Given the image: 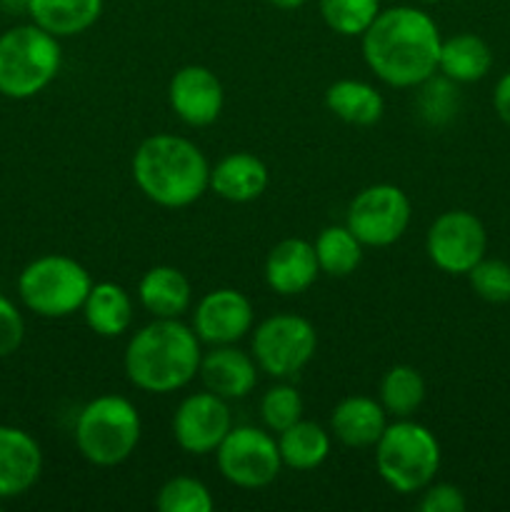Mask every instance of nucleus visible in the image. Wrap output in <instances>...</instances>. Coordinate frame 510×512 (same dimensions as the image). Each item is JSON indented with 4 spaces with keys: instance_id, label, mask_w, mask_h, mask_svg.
I'll return each instance as SVG.
<instances>
[{
    "instance_id": "f257e3e1",
    "label": "nucleus",
    "mask_w": 510,
    "mask_h": 512,
    "mask_svg": "<svg viewBox=\"0 0 510 512\" xmlns=\"http://www.w3.org/2000/svg\"><path fill=\"white\" fill-rule=\"evenodd\" d=\"M438 23L415 5H395L375 15L360 35L368 68L393 88H418L438 73Z\"/></svg>"
},
{
    "instance_id": "1a4fd4ad",
    "label": "nucleus",
    "mask_w": 510,
    "mask_h": 512,
    "mask_svg": "<svg viewBox=\"0 0 510 512\" xmlns=\"http://www.w3.org/2000/svg\"><path fill=\"white\" fill-rule=\"evenodd\" d=\"M218 470L230 485L243 490L268 488L283 468L278 440L268 430L253 425L230 428L223 443L215 450Z\"/></svg>"
},
{
    "instance_id": "2f4dec72",
    "label": "nucleus",
    "mask_w": 510,
    "mask_h": 512,
    "mask_svg": "<svg viewBox=\"0 0 510 512\" xmlns=\"http://www.w3.org/2000/svg\"><path fill=\"white\" fill-rule=\"evenodd\" d=\"M425 93L420 98V110H423L425 120L433 125H443L458 113V90H455L453 80L430 78L425 80Z\"/></svg>"
},
{
    "instance_id": "e433bc0d",
    "label": "nucleus",
    "mask_w": 510,
    "mask_h": 512,
    "mask_svg": "<svg viewBox=\"0 0 510 512\" xmlns=\"http://www.w3.org/2000/svg\"><path fill=\"white\" fill-rule=\"evenodd\" d=\"M423 3H435V0H423Z\"/></svg>"
},
{
    "instance_id": "cd10ccee",
    "label": "nucleus",
    "mask_w": 510,
    "mask_h": 512,
    "mask_svg": "<svg viewBox=\"0 0 510 512\" xmlns=\"http://www.w3.org/2000/svg\"><path fill=\"white\" fill-rule=\"evenodd\" d=\"M318 8L333 33L360 38L380 13V0H318Z\"/></svg>"
},
{
    "instance_id": "20e7f679",
    "label": "nucleus",
    "mask_w": 510,
    "mask_h": 512,
    "mask_svg": "<svg viewBox=\"0 0 510 512\" xmlns=\"http://www.w3.org/2000/svg\"><path fill=\"white\" fill-rule=\"evenodd\" d=\"M375 448V468L395 493H423L440 470V443L435 433L410 418L385 425Z\"/></svg>"
},
{
    "instance_id": "473e14b6",
    "label": "nucleus",
    "mask_w": 510,
    "mask_h": 512,
    "mask_svg": "<svg viewBox=\"0 0 510 512\" xmlns=\"http://www.w3.org/2000/svg\"><path fill=\"white\" fill-rule=\"evenodd\" d=\"M418 508L423 512H463L468 508V500L458 485L430 483L420 495Z\"/></svg>"
},
{
    "instance_id": "dca6fc26",
    "label": "nucleus",
    "mask_w": 510,
    "mask_h": 512,
    "mask_svg": "<svg viewBox=\"0 0 510 512\" xmlns=\"http://www.w3.org/2000/svg\"><path fill=\"white\" fill-rule=\"evenodd\" d=\"M258 370L250 353H243L235 345H213V350L200 358L198 375L210 393L223 400H243L258 385Z\"/></svg>"
},
{
    "instance_id": "7ed1b4c3",
    "label": "nucleus",
    "mask_w": 510,
    "mask_h": 512,
    "mask_svg": "<svg viewBox=\"0 0 510 512\" xmlns=\"http://www.w3.org/2000/svg\"><path fill=\"white\" fill-rule=\"evenodd\" d=\"M133 180L160 208H188L210 188V165L193 140L158 133L135 150Z\"/></svg>"
},
{
    "instance_id": "2eb2a0df",
    "label": "nucleus",
    "mask_w": 510,
    "mask_h": 512,
    "mask_svg": "<svg viewBox=\"0 0 510 512\" xmlns=\"http://www.w3.org/2000/svg\"><path fill=\"white\" fill-rule=\"evenodd\" d=\"M43 450L38 440L13 425H0V500L18 498L38 483Z\"/></svg>"
},
{
    "instance_id": "72a5a7b5",
    "label": "nucleus",
    "mask_w": 510,
    "mask_h": 512,
    "mask_svg": "<svg viewBox=\"0 0 510 512\" xmlns=\"http://www.w3.org/2000/svg\"><path fill=\"white\" fill-rule=\"evenodd\" d=\"M25 338V320L20 310L0 295V358H8L20 348Z\"/></svg>"
},
{
    "instance_id": "b1692460",
    "label": "nucleus",
    "mask_w": 510,
    "mask_h": 512,
    "mask_svg": "<svg viewBox=\"0 0 510 512\" xmlns=\"http://www.w3.org/2000/svg\"><path fill=\"white\" fill-rule=\"evenodd\" d=\"M325 108L335 115L338 120L350 125H375L385 113V100L365 80L343 78L335 80L328 90H325Z\"/></svg>"
},
{
    "instance_id": "39448f33",
    "label": "nucleus",
    "mask_w": 510,
    "mask_h": 512,
    "mask_svg": "<svg viewBox=\"0 0 510 512\" xmlns=\"http://www.w3.org/2000/svg\"><path fill=\"white\" fill-rule=\"evenodd\" d=\"M143 435L140 413L123 395H100L75 418V448L98 468H115L135 453Z\"/></svg>"
},
{
    "instance_id": "4be33fe9",
    "label": "nucleus",
    "mask_w": 510,
    "mask_h": 512,
    "mask_svg": "<svg viewBox=\"0 0 510 512\" xmlns=\"http://www.w3.org/2000/svg\"><path fill=\"white\" fill-rule=\"evenodd\" d=\"M28 15L55 38H73L98 23L103 0H28Z\"/></svg>"
},
{
    "instance_id": "c85d7f7f",
    "label": "nucleus",
    "mask_w": 510,
    "mask_h": 512,
    "mask_svg": "<svg viewBox=\"0 0 510 512\" xmlns=\"http://www.w3.org/2000/svg\"><path fill=\"white\" fill-rule=\"evenodd\" d=\"M155 508L160 512H210L213 495L198 478L175 475V478L165 480L163 488L158 490Z\"/></svg>"
},
{
    "instance_id": "423d86ee",
    "label": "nucleus",
    "mask_w": 510,
    "mask_h": 512,
    "mask_svg": "<svg viewBox=\"0 0 510 512\" xmlns=\"http://www.w3.org/2000/svg\"><path fill=\"white\" fill-rule=\"evenodd\" d=\"M60 38L40 25H15L0 35V93L25 100L48 88L60 73Z\"/></svg>"
},
{
    "instance_id": "c756f323",
    "label": "nucleus",
    "mask_w": 510,
    "mask_h": 512,
    "mask_svg": "<svg viewBox=\"0 0 510 512\" xmlns=\"http://www.w3.org/2000/svg\"><path fill=\"white\" fill-rule=\"evenodd\" d=\"M303 398L298 390L288 383L273 385L265 390L263 400H260V418H263L265 428L270 433H283L293 423L303 420Z\"/></svg>"
},
{
    "instance_id": "9d476101",
    "label": "nucleus",
    "mask_w": 510,
    "mask_h": 512,
    "mask_svg": "<svg viewBox=\"0 0 510 512\" xmlns=\"http://www.w3.org/2000/svg\"><path fill=\"white\" fill-rule=\"evenodd\" d=\"M413 205L403 188L375 183L360 190L348 205L345 225L368 248H388L405 235Z\"/></svg>"
},
{
    "instance_id": "393cba45",
    "label": "nucleus",
    "mask_w": 510,
    "mask_h": 512,
    "mask_svg": "<svg viewBox=\"0 0 510 512\" xmlns=\"http://www.w3.org/2000/svg\"><path fill=\"white\" fill-rule=\"evenodd\" d=\"M278 450L283 465L293 470H315L328 460L330 433L310 420H298L278 433Z\"/></svg>"
},
{
    "instance_id": "f3484780",
    "label": "nucleus",
    "mask_w": 510,
    "mask_h": 512,
    "mask_svg": "<svg viewBox=\"0 0 510 512\" xmlns=\"http://www.w3.org/2000/svg\"><path fill=\"white\" fill-rule=\"evenodd\" d=\"M265 283L278 295H300L318 280L320 265L313 243L303 238H285L265 258Z\"/></svg>"
},
{
    "instance_id": "0eeeda50",
    "label": "nucleus",
    "mask_w": 510,
    "mask_h": 512,
    "mask_svg": "<svg viewBox=\"0 0 510 512\" xmlns=\"http://www.w3.org/2000/svg\"><path fill=\"white\" fill-rule=\"evenodd\" d=\"M93 288L88 270L68 255H43L23 268L18 293L25 308L40 318H68L83 310Z\"/></svg>"
},
{
    "instance_id": "f03ea898",
    "label": "nucleus",
    "mask_w": 510,
    "mask_h": 512,
    "mask_svg": "<svg viewBox=\"0 0 510 512\" xmlns=\"http://www.w3.org/2000/svg\"><path fill=\"white\" fill-rule=\"evenodd\" d=\"M200 358V338L193 328L180 318H155L128 340L123 368L138 390L168 395L193 383Z\"/></svg>"
},
{
    "instance_id": "4468645a",
    "label": "nucleus",
    "mask_w": 510,
    "mask_h": 512,
    "mask_svg": "<svg viewBox=\"0 0 510 512\" xmlns=\"http://www.w3.org/2000/svg\"><path fill=\"white\" fill-rule=\"evenodd\" d=\"M168 103L185 125L205 128V125H213L223 113V83L205 65H183L170 78Z\"/></svg>"
},
{
    "instance_id": "f8f14e48",
    "label": "nucleus",
    "mask_w": 510,
    "mask_h": 512,
    "mask_svg": "<svg viewBox=\"0 0 510 512\" xmlns=\"http://www.w3.org/2000/svg\"><path fill=\"white\" fill-rule=\"evenodd\" d=\"M233 428L228 400L203 390L180 400L173 415V438L188 455H208L218 450Z\"/></svg>"
},
{
    "instance_id": "9b49d317",
    "label": "nucleus",
    "mask_w": 510,
    "mask_h": 512,
    "mask_svg": "<svg viewBox=\"0 0 510 512\" xmlns=\"http://www.w3.org/2000/svg\"><path fill=\"white\" fill-rule=\"evenodd\" d=\"M488 250V233L478 215L468 210H445L425 235L430 263L448 275H468Z\"/></svg>"
},
{
    "instance_id": "6e6552de",
    "label": "nucleus",
    "mask_w": 510,
    "mask_h": 512,
    "mask_svg": "<svg viewBox=\"0 0 510 512\" xmlns=\"http://www.w3.org/2000/svg\"><path fill=\"white\" fill-rule=\"evenodd\" d=\"M318 333L303 315L278 313L265 318L253 333V358L270 378L290 380L315 358Z\"/></svg>"
},
{
    "instance_id": "ddd939ff",
    "label": "nucleus",
    "mask_w": 510,
    "mask_h": 512,
    "mask_svg": "<svg viewBox=\"0 0 510 512\" xmlns=\"http://www.w3.org/2000/svg\"><path fill=\"white\" fill-rule=\"evenodd\" d=\"M253 318V305L240 290L218 288L195 305L193 330L200 343L235 345L253 330Z\"/></svg>"
},
{
    "instance_id": "bb28decb",
    "label": "nucleus",
    "mask_w": 510,
    "mask_h": 512,
    "mask_svg": "<svg viewBox=\"0 0 510 512\" xmlns=\"http://www.w3.org/2000/svg\"><path fill=\"white\" fill-rule=\"evenodd\" d=\"M380 405L393 418H410L425 400V380L413 365H393L380 380Z\"/></svg>"
},
{
    "instance_id": "412c9836",
    "label": "nucleus",
    "mask_w": 510,
    "mask_h": 512,
    "mask_svg": "<svg viewBox=\"0 0 510 512\" xmlns=\"http://www.w3.org/2000/svg\"><path fill=\"white\" fill-rule=\"evenodd\" d=\"M133 298L118 283H93L83 303L85 325L100 338H118L133 325Z\"/></svg>"
},
{
    "instance_id": "c9c22d12",
    "label": "nucleus",
    "mask_w": 510,
    "mask_h": 512,
    "mask_svg": "<svg viewBox=\"0 0 510 512\" xmlns=\"http://www.w3.org/2000/svg\"><path fill=\"white\" fill-rule=\"evenodd\" d=\"M270 5H275V8L280 10H295V8H303L308 0H268Z\"/></svg>"
},
{
    "instance_id": "a878e982",
    "label": "nucleus",
    "mask_w": 510,
    "mask_h": 512,
    "mask_svg": "<svg viewBox=\"0 0 510 512\" xmlns=\"http://www.w3.org/2000/svg\"><path fill=\"white\" fill-rule=\"evenodd\" d=\"M318 255L320 273L333 275V278H348L363 263L365 245L350 233L348 225H328L318 233L313 243Z\"/></svg>"
},
{
    "instance_id": "aec40b11",
    "label": "nucleus",
    "mask_w": 510,
    "mask_h": 512,
    "mask_svg": "<svg viewBox=\"0 0 510 512\" xmlns=\"http://www.w3.org/2000/svg\"><path fill=\"white\" fill-rule=\"evenodd\" d=\"M138 300L153 318H180L190 310L193 288L183 270L173 265H155L140 278Z\"/></svg>"
},
{
    "instance_id": "6ab92c4d",
    "label": "nucleus",
    "mask_w": 510,
    "mask_h": 512,
    "mask_svg": "<svg viewBox=\"0 0 510 512\" xmlns=\"http://www.w3.org/2000/svg\"><path fill=\"white\" fill-rule=\"evenodd\" d=\"M388 413L380 400L350 395L340 400L330 415V433L348 448H373L388 425Z\"/></svg>"
},
{
    "instance_id": "f704fd0d",
    "label": "nucleus",
    "mask_w": 510,
    "mask_h": 512,
    "mask_svg": "<svg viewBox=\"0 0 510 512\" xmlns=\"http://www.w3.org/2000/svg\"><path fill=\"white\" fill-rule=\"evenodd\" d=\"M493 108L505 125H510V70L495 83Z\"/></svg>"
},
{
    "instance_id": "5701e85b",
    "label": "nucleus",
    "mask_w": 510,
    "mask_h": 512,
    "mask_svg": "<svg viewBox=\"0 0 510 512\" xmlns=\"http://www.w3.org/2000/svg\"><path fill=\"white\" fill-rule=\"evenodd\" d=\"M493 68V50L480 35L458 33L440 43L438 73L453 83H478Z\"/></svg>"
},
{
    "instance_id": "7c9ffc66",
    "label": "nucleus",
    "mask_w": 510,
    "mask_h": 512,
    "mask_svg": "<svg viewBox=\"0 0 510 512\" xmlns=\"http://www.w3.org/2000/svg\"><path fill=\"white\" fill-rule=\"evenodd\" d=\"M470 288L485 303H510V263L498 258H483L468 273Z\"/></svg>"
},
{
    "instance_id": "a211bd4d",
    "label": "nucleus",
    "mask_w": 510,
    "mask_h": 512,
    "mask_svg": "<svg viewBox=\"0 0 510 512\" xmlns=\"http://www.w3.org/2000/svg\"><path fill=\"white\" fill-rule=\"evenodd\" d=\"M270 183L268 165L253 153H230L210 168V190L228 203H250Z\"/></svg>"
}]
</instances>
